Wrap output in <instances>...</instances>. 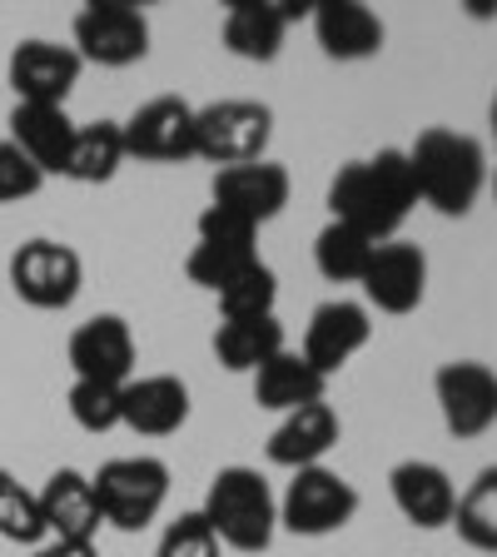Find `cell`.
Here are the masks:
<instances>
[{
  "label": "cell",
  "instance_id": "cell-1",
  "mask_svg": "<svg viewBox=\"0 0 497 557\" xmlns=\"http://www.w3.org/2000/svg\"><path fill=\"white\" fill-rule=\"evenodd\" d=\"M418 205V185L408 170V150H378L373 160H353L334 174L328 209L334 220L359 230L363 239L383 244L403 230V220Z\"/></svg>",
  "mask_w": 497,
  "mask_h": 557
},
{
  "label": "cell",
  "instance_id": "cell-2",
  "mask_svg": "<svg viewBox=\"0 0 497 557\" xmlns=\"http://www.w3.org/2000/svg\"><path fill=\"white\" fill-rule=\"evenodd\" d=\"M418 199H428L438 214H468L487 185V154L473 135L458 129H423L408 150Z\"/></svg>",
  "mask_w": 497,
  "mask_h": 557
},
{
  "label": "cell",
  "instance_id": "cell-3",
  "mask_svg": "<svg viewBox=\"0 0 497 557\" xmlns=\"http://www.w3.org/2000/svg\"><path fill=\"white\" fill-rule=\"evenodd\" d=\"M199 518H204L209 528H214V537H220L224 547H234V553H264L278 528V503L259 468L234 463V468L214 473Z\"/></svg>",
  "mask_w": 497,
  "mask_h": 557
},
{
  "label": "cell",
  "instance_id": "cell-4",
  "mask_svg": "<svg viewBox=\"0 0 497 557\" xmlns=\"http://www.w3.org/2000/svg\"><path fill=\"white\" fill-rule=\"evenodd\" d=\"M95 503H100V522L120 528V533H139L160 518L164 498H170V468L160 458H110L100 473L90 478Z\"/></svg>",
  "mask_w": 497,
  "mask_h": 557
},
{
  "label": "cell",
  "instance_id": "cell-5",
  "mask_svg": "<svg viewBox=\"0 0 497 557\" xmlns=\"http://www.w3.org/2000/svg\"><path fill=\"white\" fill-rule=\"evenodd\" d=\"M269 135H274V110L259 100H214L195 110V154L214 160L220 170L264 160Z\"/></svg>",
  "mask_w": 497,
  "mask_h": 557
},
{
  "label": "cell",
  "instance_id": "cell-6",
  "mask_svg": "<svg viewBox=\"0 0 497 557\" xmlns=\"http://www.w3.org/2000/svg\"><path fill=\"white\" fill-rule=\"evenodd\" d=\"M150 50V21L135 0H90L75 15V55L104 70H125Z\"/></svg>",
  "mask_w": 497,
  "mask_h": 557
},
{
  "label": "cell",
  "instance_id": "cell-7",
  "mask_svg": "<svg viewBox=\"0 0 497 557\" xmlns=\"http://www.w3.org/2000/svg\"><path fill=\"white\" fill-rule=\"evenodd\" d=\"M353 512H359V487L324 463L299 468L289 493H284V503H278V522L299 537L338 533V528L353 522Z\"/></svg>",
  "mask_w": 497,
  "mask_h": 557
},
{
  "label": "cell",
  "instance_id": "cell-8",
  "mask_svg": "<svg viewBox=\"0 0 497 557\" xmlns=\"http://www.w3.org/2000/svg\"><path fill=\"white\" fill-rule=\"evenodd\" d=\"M254 234H259L254 224H244V220H234V214H224V209L209 205L204 214H199V244L189 249V264H185L189 278L209 294L229 289L244 269L259 264Z\"/></svg>",
  "mask_w": 497,
  "mask_h": 557
},
{
  "label": "cell",
  "instance_id": "cell-9",
  "mask_svg": "<svg viewBox=\"0 0 497 557\" xmlns=\"http://www.w3.org/2000/svg\"><path fill=\"white\" fill-rule=\"evenodd\" d=\"M80 255L60 239H30L11 255V289L30 309H70L75 294H80Z\"/></svg>",
  "mask_w": 497,
  "mask_h": 557
},
{
  "label": "cell",
  "instance_id": "cell-10",
  "mask_svg": "<svg viewBox=\"0 0 497 557\" xmlns=\"http://www.w3.org/2000/svg\"><path fill=\"white\" fill-rule=\"evenodd\" d=\"M443 423L452 438H477L497 423V373L477 359H452L433 373Z\"/></svg>",
  "mask_w": 497,
  "mask_h": 557
},
{
  "label": "cell",
  "instance_id": "cell-11",
  "mask_svg": "<svg viewBox=\"0 0 497 557\" xmlns=\"http://www.w3.org/2000/svg\"><path fill=\"white\" fill-rule=\"evenodd\" d=\"M120 135H125V154H135V160H189L195 154V104L179 95H160V100L139 104L120 125Z\"/></svg>",
  "mask_w": 497,
  "mask_h": 557
},
{
  "label": "cell",
  "instance_id": "cell-12",
  "mask_svg": "<svg viewBox=\"0 0 497 557\" xmlns=\"http://www.w3.org/2000/svg\"><path fill=\"white\" fill-rule=\"evenodd\" d=\"M70 369L85 383L125 388L135 379V334L120 313H95L70 334Z\"/></svg>",
  "mask_w": 497,
  "mask_h": 557
},
{
  "label": "cell",
  "instance_id": "cell-13",
  "mask_svg": "<svg viewBox=\"0 0 497 557\" xmlns=\"http://www.w3.org/2000/svg\"><path fill=\"white\" fill-rule=\"evenodd\" d=\"M85 60L75 55V46H55V40H21L11 50V90L15 104H65V95L75 90Z\"/></svg>",
  "mask_w": 497,
  "mask_h": 557
},
{
  "label": "cell",
  "instance_id": "cell-14",
  "mask_svg": "<svg viewBox=\"0 0 497 557\" xmlns=\"http://www.w3.org/2000/svg\"><path fill=\"white\" fill-rule=\"evenodd\" d=\"M363 294L383 313H413L428 294V255L408 239H383L363 269Z\"/></svg>",
  "mask_w": 497,
  "mask_h": 557
},
{
  "label": "cell",
  "instance_id": "cell-15",
  "mask_svg": "<svg viewBox=\"0 0 497 557\" xmlns=\"http://www.w3.org/2000/svg\"><path fill=\"white\" fill-rule=\"evenodd\" d=\"M289 170L274 160H254V164H229L214 174V209L234 214L244 224H269L274 214H284L289 205Z\"/></svg>",
  "mask_w": 497,
  "mask_h": 557
},
{
  "label": "cell",
  "instance_id": "cell-16",
  "mask_svg": "<svg viewBox=\"0 0 497 557\" xmlns=\"http://www.w3.org/2000/svg\"><path fill=\"white\" fill-rule=\"evenodd\" d=\"M299 15H313V0H229L224 11V46L239 60H274L284 50V35Z\"/></svg>",
  "mask_w": 497,
  "mask_h": 557
},
{
  "label": "cell",
  "instance_id": "cell-17",
  "mask_svg": "<svg viewBox=\"0 0 497 557\" xmlns=\"http://www.w3.org/2000/svg\"><path fill=\"white\" fill-rule=\"evenodd\" d=\"M369 338H373V324H369V309H363V304L328 299V304H319V309H313V319H309V334H303V359L324 373V379H334V373L344 369V363L353 359Z\"/></svg>",
  "mask_w": 497,
  "mask_h": 557
},
{
  "label": "cell",
  "instance_id": "cell-18",
  "mask_svg": "<svg viewBox=\"0 0 497 557\" xmlns=\"http://www.w3.org/2000/svg\"><path fill=\"white\" fill-rule=\"evenodd\" d=\"M120 423L145 438H170L189 423V388L174 373H150V379H129L120 388Z\"/></svg>",
  "mask_w": 497,
  "mask_h": 557
},
{
  "label": "cell",
  "instance_id": "cell-19",
  "mask_svg": "<svg viewBox=\"0 0 497 557\" xmlns=\"http://www.w3.org/2000/svg\"><path fill=\"white\" fill-rule=\"evenodd\" d=\"M75 129L80 125L65 115V104H15L11 110V145L40 174H65Z\"/></svg>",
  "mask_w": 497,
  "mask_h": 557
},
{
  "label": "cell",
  "instance_id": "cell-20",
  "mask_svg": "<svg viewBox=\"0 0 497 557\" xmlns=\"http://www.w3.org/2000/svg\"><path fill=\"white\" fill-rule=\"evenodd\" d=\"M35 498H40L46 533H55L60 543H95V533H100V503H95V487L85 473L60 468V473H50V483Z\"/></svg>",
  "mask_w": 497,
  "mask_h": 557
},
{
  "label": "cell",
  "instance_id": "cell-21",
  "mask_svg": "<svg viewBox=\"0 0 497 557\" xmlns=\"http://www.w3.org/2000/svg\"><path fill=\"white\" fill-rule=\"evenodd\" d=\"M388 487H394V503L413 528H448L452 508H458V487L443 473L438 463H423V458H408L388 473Z\"/></svg>",
  "mask_w": 497,
  "mask_h": 557
},
{
  "label": "cell",
  "instance_id": "cell-22",
  "mask_svg": "<svg viewBox=\"0 0 497 557\" xmlns=\"http://www.w3.org/2000/svg\"><path fill=\"white\" fill-rule=\"evenodd\" d=\"M313 35L328 60H369L383 50V21L359 0H313Z\"/></svg>",
  "mask_w": 497,
  "mask_h": 557
},
{
  "label": "cell",
  "instance_id": "cell-23",
  "mask_svg": "<svg viewBox=\"0 0 497 557\" xmlns=\"http://www.w3.org/2000/svg\"><path fill=\"white\" fill-rule=\"evenodd\" d=\"M338 433H344V423H338V413L328 404L294 408V413H284V423L269 433V463L294 468V473L313 468L338 443Z\"/></svg>",
  "mask_w": 497,
  "mask_h": 557
},
{
  "label": "cell",
  "instance_id": "cell-24",
  "mask_svg": "<svg viewBox=\"0 0 497 557\" xmlns=\"http://www.w3.org/2000/svg\"><path fill=\"white\" fill-rule=\"evenodd\" d=\"M324 388L328 379L313 369L303 354H274L264 369L254 373V404L259 408H274V413H294V408H309V404H324Z\"/></svg>",
  "mask_w": 497,
  "mask_h": 557
},
{
  "label": "cell",
  "instance_id": "cell-25",
  "mask_svg": "<svg viewBox=\"0 0 497 557\" xmlns=\"http://www.w3.org/2000/svg\"><path fill=\"white\" fill-rule=\"evenodd\" d=\"M214 354L229 373H259L274 354H284V324L274 313H259V319H224L220 334H214Z\"/></svg>",
  "mask_w": 497,
  "mask_h": 557
},
{
  "label": "cell",
  "instance_id": "cell-26",
  "mask_svg": "<svg viewBox=\"0 0 497 557\" xmlns=\"http://www.w3.org/2000/svg\"><path fill=\"white\" fill-rule=\"evenodd\" d=\"M125 135H120L115 120H100V125H80L75 129V145H70L65 174L80 180V185H110L125 164Z\"/></svg>",
  "mask_w": 497,
  "mask_h": 557
},
{
  "label": "cell",
  "instance_id": "cell-27",
  "mask_svg": "<svg viewBox=\"0 0 497 557\" xmlns=\"http://www.w3.org/2000/svg\"><path fill=\"white\" fill-rule=\"evenodd\" d=\"M373 249H378V244L363 239L359 230L328 220L324 230H319V239H313V264H319L324 278H334V284H359L369 259H373Z\"/></svg>",
  "mask_w": 497,
  "mask_h": 557
},
{
  "label": "cell",
  "instance_id": "cell-28",
  "mask_svg": "<svg viewBox=\"0 0 497 557\" xmlns=\"http://www.w3.org/2000/svg\"><path fill=\"white\" fill-rule=\"evenodd\" d=\"M452 528H458V537H463L468 547H477V553H497V463L483 468V473L473 478V487L458 498V508H452Z\"/></svg>",
  "mask_w": 497,
  "mask_h": 557
},
{
  "label": "cell",
  "instance_id": "cell-29",
  "mask_svg": "<svg viewBox=\"0 0 497 557\" xmlns=\"http://www.w3.org/2000/svg\"><path fill=\"white\" fill-rule=\"evenodd\" d=\"M0 537L5 543H21V547H35L46 537V518H40V498L25 493L5 468H0Z\"/></svg>",
  "mask_w": 497,
  "mask_h": 557
},
{
  "label": "cell",
  "instance_id": "cell-30",
  "mask_svg": "<svg viewBox=\"0 0 497 557\" xmlns=\"http://www.w3.org/2000/svg\"><path fill=\"white\" fill-rule=\"evenodd\" d=\"M274 299H278V278L259 259V264H249L234 278L229 289H220V313L224 319H259V313H274Z\"/></svg>",
  "mask_w": 497,
  "mask_h": 557
},
{
  "label": "cell",
  "instance_id": "cell-31",
  "mask_svg": "<svg viewBox=\"0 0 497 557\" xmlns=\"http://www.w3.org/2000/svg\"><path fill=\"white\" fill-rule=\"evenodd\" d=\"M70 418H75L85 433L120 429V388H110V383L75 379V388H70Z\"/></svg>",
  "mask_w": 497,
  "mask_h": 557
},
{
  "label": "cell",
  "instance_id": "cell-32",
  "mask_svg": "<svg viewBox=\"0 0 497 557\" xmlns=\"http://www.w3.org/2000/svg\"><path fill=\"white\" fill-rule=\"evenodd\" d=\"M154 557H224V543L214 537V528H209L199 512H185L179 522L164 528L160 553Z\"/></svg>",
  "mask_w": 497,
  "mask_h": 557
},
{
  "label": "cell",
  "instance_id": "cell-33",
  "mask_svg": "<svg viewBox=\"0 0 497 557\" xmlns=\"http://www.w3.org/2000/svg\"><path fill=\"white\" fill-rule=\"evenodd\" d=\"M40 185H46V174L35 170L11 139H0V205H15V199L40 195Z\"/></svg>",
  "mask_w": 497,
  "mask_h": 557
},
{
  "label": "cell",
  "instance_id": "cell-34",
  "mask_svg": "<svg viewBox=\"0 0 497 557\" xmlns=\"http://www.w3.org/2000/svg\"><path fill=\"white\" fill-rule=\"evenodd\" d=\"M35 557H100V553H95V543H60V537H55V543L40 547Z\"/></svg>",
  "mask_w": 497,
  "mask_h": 557
},
{
  "label": "cell",
  "instance_id": "cell-35",
  "mask_svg": "<svg viewBox=\"0 0 497 557\" xmlns=\"http://www.w3.org/2000/svg\"><path fill=\"white\" fill-rule=\"evenodd\" d=\"M493 135H497V95H493Z\"/></svg>",
  "mask_w": 497,
  "mask_h": 557
},
{
  "label": "cell",
  "instance_id": "cell-36",
  "mask_svg": "<svg viewBox=\"0 0 497 557\" xmlns=\"http://www.w3.org/2000/svg\"><path fill=\"white\" fill-rule=\"evenodd\" d=\"M493 195H497V180H493Z\"/></svg>",
  "mask_w": 497,
  "mask_h": 557
}]
</instances>
